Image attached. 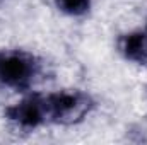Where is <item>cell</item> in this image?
Masks as SVG:
<instances>
[{"label":"cell","instance_id":"obj_1","mask_svg":"<svg viewBox=\"0 0 147 145\" xmlns=\"http://www.w3.org/2000/svg\"><path fill=\"white\" fill-rule=\"evenodd\" d=\"M91 106V97L80 91H62L45 97L46 118L60 125H74L82 121Z\"/></svg>","mask_w":147,"mask_h":145},{"label":"cell","instance_id":"obj_2","mask_svg":"<svg viewBox=\"0 0 147 145\" xmlns=\"http://www.w3.org/2000/svg\"><path fill=\"white\" fill-rule=\"evenodd\" d=\"M34 73L33 58L16 53L9 55L5 58H0V80L12 87H22L26 85Z\"/></svg>","mask_w":147,"mask_h":145},{"label":"cell","instance_id":"obj_3","mask_svg":"<svg viewBox=\"0 0 147 145\" xmlns=\"http://www.w3.org/2000/svg\"><path fill=\"white\" fill-rule=\"evenodd\" d=\"M10 118L16 119L22 126H36L46 118V108H45V99L39 97H28L21 101L17 106L10 109Z\"/></svg>","mask_w":147,"mask_h":145},{"label":"cell","instance_id":"obj_4","mask_svg":"<svg viewBox=\"0 0 147 145\" xmlns=\"http://www.w3.org/2000/svg\"><path fill=\"white\" fill-rule=\"evenodd\" d=\"M120 50L125 58L137 63H147V34L140 31L127 34L121 39Z\"/></svg>","mask_w":147,"mask_h":145},{"label":"cell","instance_id":"obj_5","mask_svg":"<svg viewBox=\"0 0 147 145\" xmlns=\"http://www.w3.org/2000/svg\"><path fill=\"white\" fill-rule=\"evenodd\" d=\"M57 7L69 15H82L89 10V0H55Z\"/></svg>","mask_w":147,"mask_h":145}]
</instances>
